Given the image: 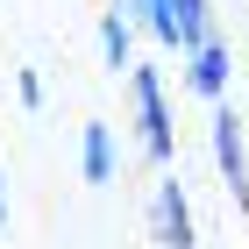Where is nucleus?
I'll return each mask as SVG.
<instances>
[{"mask_svg":"<svg viewBox=\"0 0 249 249\" xmlns=\"http://www.w3.org/2000/svg\"><path fill=\"white\" fill-rule=\"evenodd\" d=\"M221 78H228V57H221V43H199V50H192V93L221 100Z\"/></svg>","mask_w":249,"mask_h":249,"instance_id":"20e7f679","label":"nucleus"},{"mask_svg":"<svg viewBox=\"0 0 249 249\" xmlns=\"http://www.w3.org/2000/svg\"><path fill=\"white\" fill-rule=\"evenodd\" d=\"M0 228H7V192H0Z\"/></svg>","mask_w":249,"mask_h":249,"instance_id":"1a4fd4ad","label":"nucleus"},{"mask_svg":"<svg viewBox=\"0 0 249 249\" xmlns=\"http://www.w3.org/2000/svg\"><path fill=\"white\" fill-rule=\"evenodd\" d=\"M171 15H178V43L199 50L207 43V0H171Z\"/></svg>","mask_w":249,"mask_h":249,"instance_id":"423d86ee","label":"nucleus"},{"mask_svg":"<svg viewBox=\"0 0 249 249\" xmlns=\"http://www.w3.org/2000/svg\"><path fill=\"white\" fill-rule=\"evenodd\" d=\"M213 157H221V178H228L235 207H249V157H242V135H235L228 107H213Z\"/></svg>","mask_w":249,"mask_h":249,"instance_id":"f03ea898","label":"nucleus"},{"mask_svg":"<svg viewBox=\"0 0 249 249\" xmlns=\"http://www.w3.org/2000/svg\"><path fill=\"white\" fill-rule=\"evenodd\" d=\"M142 21H150V36H157V43H178V15H171V0H142Z\"/></svg>","mask_w":249,"mask_h":249,"instance_id":"6e6552de","label":"nucleus"},{"mask_svg":"<svg viewBox=\"0 0 249 249\" xmlns=\"http://www.w3.org/2000/svg\"><path fill=\"white\" fill-rule=\"evenodd\" d=\"M86 178H93V185H107V178H114V142H107V121H93V128H86Z\"/></svg>","mask_w":249,"mask_h":249,"instance_id":"39448f33","label":"nucleus"},{"mask_svg":"<svg viewBox=\"0 0 249 249\" xmlns=\"http://www.w3.org/2000/svg\"><path fill=\"white\" fill-rule=\"evenodd\" d=\"M100 50H107V64H114V71L128 64V21H121V15L100 21Z\"/></svg>","mask_w":249,"mask_h":249,"instance_id":"0eeeda50","label":"nucleus"},{"mask_svg":"<svg viewBox=\"0 0 249 249\" xmlns=\"http://www.w3.org/2000/svg\"><path fill=\"white\" fill-rule=\"evenodd\" d=\"M157 221H164V242H171V249H192V213H185L178 178H164V185H157Z\"/></svg>","mask_w":249,"mask_h":249,"instance_id":"7ed1b4c3","label":"nucleus"},{"mask_svg":"<svg viewBox=\"0 0 249 249\" xmlns=\"http://www.w3.org/2000/svg\"><path fill=\"white\" fill-rule=\"evenodd\" d=\"M135 114H142L150 157L164 164V157H171V114H164V86H157V71H135Z\"/></svg>","mask_w":249,"mask_h":249,"instance_id":"f257e3e1","label":"nucleus"}]
</instances>
